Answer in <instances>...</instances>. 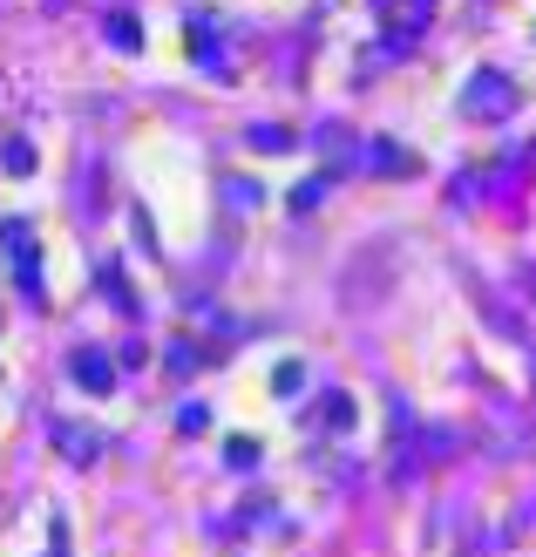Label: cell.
Returning <instances> with one entry per match:
<instances>
[{"label":"cell","mask_w":536,"mask_h":557,"mask_svg":"<svg viewBox=\"0 0 536 557\" xmlns=\"http://www.w3.org/2000/svg\"><path fill=\"white\" fill-rule=\"evenodd\" d=\"M510 109H516V82L502 75V69H475L462 82V116L469 123H502Z\"/></svg>","instance_id":"6da1fadb"},{"label":"cell","mask_w":536,"mask_h":557,"mask_svg":"<svg viewBox=\"0 0 536 557\" xmlns=\"http://www.w3.org/2000/svg\"><path fill=\"white\" fill-rule=\"evenodd\" d=\"M0 252H14L21 293L41 299V259H35V232H27V218H8V225H0Z\"/></svg>","instance_id":"7a4b0ae2"},{"label":"cell","mask_w":536,"mask_h":557,"mask_svg":"<svg viewBox=\"0 0 536 557\" xmlns=\"http://www.w3.org/2000/svg\"><path fill=\"white\" fill-rule=\"evenodd\" d=\"M428 14H435V0H387V54H401L428 27Z\"/></svg>","instance_id":"3957f363"},{"label":"cell","mask_w":536,"mask_h":557,"mask_svg":"<svg viewBox=\"0 0 536 557\" xmlns=\"http://www.w3.org/2000/svg\"><path fill=\"white\" fill-rule=\"evenodd\" d=\"M54 449H62L68 462H96L102 456V435L89 422H54Z\"/></svg>","instance_id":"277c9868"},{"label":"cell","mask_w":536,"mask_h":557,"mask_svg":"<svg viewBox=\"0 0 536 557\" xmlns=\"http://www.w3.org/2000/svg\"><path fill=\"white\" fill-rule=\"evenodd\" d=\"M75 381L89 387V395H109V387H116V360H109L102 347H82L75 354Z\"/></svg>","instance_id":"5b68a950"},{"label":"cell","mask_w":536,"mask_h":557,"mask_svg":"<svg viewBox=\"0 0 536 557\" xmlns=\"http://www.w3.org/2000/svg\"><path fill=\"white\" fill-rule=\"evenodd\" d=\"M366 171H394V177H408L414 171V157L401 144H366Z\"/></svg>","instance_id":"8992f818"},{"label":"cell","mask_w":536,"mask_h":557,"mask_svg":"<svg viewBox=\"0 0 536 557\" xmlns=\"http://www.w3.org/2000/svg\"><path fill=\"white\" fill-rule=\"evenodd\" d=\"M190 41H197V69H217V21L190 14Z\"/></svg>","instance_id":"52a82bcc"},{"label":"cell","mask_w":536,"mask_h":557,"mask_svg":"<svg viewBox=\"0 0 536 557\" xmlns=\"http://www.w3.org/2000/svg\"><path fill=\"white\" fill-rule=\"evenodd\" d=\"M109 41H116L123 54L144 48V27H136V14H109Z\"/></svg>","instance_id":"ba28073f"},{"label":"cell","mask_w":536,"mask_h":557,"mask_svg":"<svg viewBox=\"0 0 536 557\" xmlns=\"http://www.w3.org/2000/svg\"><path fill=\"white\" fill-rule=\"evenodd\" d=\"M299 387H306V368H299V360H286V368H278V374H272V395H286V401H292V395H299Z\"/></svg>","instance_id":"9c48e42d"},{"label":"cell","mask_w":536,"mask_h":557,"mask_svg":"<svg viewBox=\"0 0 536 557\" xmlns=\"http://www.w3.org/2000/svg\"><path fill=\"white\" fill-rule=\"evenodd\" d=\"M326 429H333V435L353 429V395H333V401H326Z\"/></svg>","instance_id":"30bf717a"},{"label":"cell","mask_w":536,"mask_h":557,"mask_svg":"<svg viewBox=\"0 0 536 557\" xmlns=\"http://www.w3.org/2000/svg\"><path fill=\"white\" fill-rule=\"evenodd\" d=\"M251 144H259V150H292V129H286V123H278V129L259 123V129H251Z\"/></svg>","instance_id":"8fae6325"},{"label":"cell","mask_w":536,"mask_h":557,"mask_svg":"<svg viewBox=\"0 0 536 557\" xmlns=\"http://www.w3.org/2000/svg\"><path fill=\"white\" fill-rule=\"evenodd\" d=\"M8 171H14V177L35 171V150H27V136H14V144H8Z\"/></svg>","instance_id":"7c38bea8"},{"label":"cell","mask_w":536,"mask_h":557,"mask_svg":"<svg viewBox=\"0 0 536 557\" xmlns=\"http://www.w3.org/2000/svg\"><path fill=\"white\" fill-rule=\"evenodd\" d=\"M320 198H326V177H313V184H299V190H292V211H313Z\"/></svg>","instance_id":"4fadbf2b"}]
</instances>
